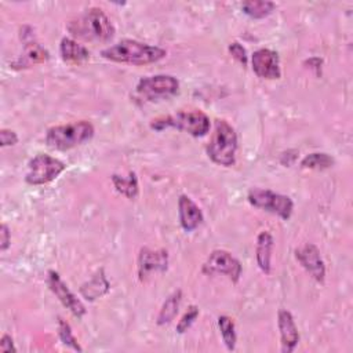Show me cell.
Instances as JSON below:
<instances>
[{
  "label": "cell",
  "instance_id": "obj_30",
  "mask_svg": "<svg viewBox=\"0 0 353 353\" xmlns=\"http://www.w3.org/2000/svg\"><path fill=\"white\" fill-rule=\"evenodd\" d=\"M0 350L1 352H17V347L14 346V342H12V338L8 335V334H4L0 339Z\"/></svg>",
  "mask_w": 353,
  "mask_h": 353
},
{
  "label": "cell",
  "instance_id": "obj_3",
  "mask_svg": "<svg viewBox=\"0 0 353 353\" xmlns=\"http://www.w3.org/2000/svg\"><path fill=\"white\" fill-rule=\"evenodd\" d=\"M237 135L234 128L223 119H216L214 132L207 145L208 157L218 165L230 167L236 161Z\"/></svg>",
  "mask_w": 353,
  "mask_h": 353
},
{
  "label": "cell",
  "instance_id": "obj_18",
  "mask_svg": "<svg viewBox=\"0 0 353 353\" xmlns=\"http://www.w3.org/2000/svg\"><path fill=\"white\" fill-rule=\"evenodd\" d=\"M61 58L69 63H81L90 58V51L76 40L63 37L59 44Z\"/></svg>",
  "mask_w": 353,
  "mask_h": 353
},
{
  "label": "cell",
  "instance_id": "obj_22",
  "mask_svg": "<svg viewBox=\"0 0 353 353\" xmlns=\"http://www.w3.org/2000/svg\"><path fill=\"white\" fill-rule=\"evenodd\" d=\"M274 8L276 4L269 0H247L241 4V11L255 19L268 17Z\"/></svg>",
  "mask_w": 353,
  "mask_h": 353
},
{
  "label": "cell",
  "instance_id": "obj_5",
  "mask_svg": "<svg viewBox=\"0 0 353 353\" xmlns=\"http://www.w3.org/2000/svg\"><path fill=\"white\" fill-rule=\"evenodd\" d=\"M150 127L157 131L174 127L190 134L192 137H204L210 131V119L199 109L179 110L175 114H168L153 120Z\"/></svg>",
  "mask_w": 353,
  "mask_h": 353
},
{
  "label": "cell",
  "instance_id": "obj_7",
  "mask_svg": "<svg viewBox=\"0 0 353 353\" xmlns=\"http://www.w3.org/2000/svg\"><path fill=\"white\" fill-rule=\"evenodd\" d=\"M65 168L66 165L61 160L50 154L39 153L29 161L25 181L34 186L46 185L58 178L65 171Z\"/></svg>",
  "mask_w": 353,
  "mask_h": 353
},
{
  "label": "cell",
  "instance_id": "obj_25",
  "mask_svg": "<svg viewBox=\"0 0 353 353\" xmlns=\"http://www.w3.org/2000/svg\"><path fill=\"white\" fill-rule=\"evenodd\" d=\"M58 336H59L61 342L65 346H68L69 349L76 350V352H83V347L79 345L76 336L73 335L70 324L66 320H63L62 317H58Z\"/></svg>",
  "mask_w": 353,
  "mask_h": 353
},
{
  "label": "cell",
  "instance_id": "obj_13",
  "mask_svg": "<svg viewBox=\"0 0 353 353\" xmlns=\"http://www.w3.org/2000/svg\"><path fill=\"white\" fill-rule=\"evenodd\" d=\"M168 265V254L165 250L153 251L148 247L141 248L138 256V276L143 281L152 273L164 272Z\"/></svg>",
  "mask_w": 353,
  "mask_h": 353
},
{
  "label": "cell",
  "instance_id": "obj_4",
  "mask_svg": "<svg viewBox=\"0 0 353 353\" xmlns=\"http://www.w3.org/2000/svg\"><path fill=\"white\" fill-rule=\"evenodd\" d=\"M94 137V125L87 120L54 125L47 130L46 143L51 149L68 150L79 146Z\"/></svg>",
  "mask_w": 353,
  "mask_h": 353
},
{
  "label": "cell",
  "instance_id": "obj_12",
  "mask_svg": "<svg viewBox=\"0 0 353 353\" xmlns=\"http://www.w3.org/2000/svg\"><path fill=\"white\" fill-rule=\"evenodd\" d=\"M295 258L302 265V268L319 283L325 279V266L320 255V250L312 244L306 243L295 250Z\"/></svg>",
  "mask_w": 353,
  "mask_h": 353
},
{
  "label": "cell",
  "instance_id": "obj_21",
  "mask_svg": "<svg viewBox=\"0 0 353 353\" xmlns=\"http://www.w3.org/2000/svg\"><path fill=\"white\" fill-rule=\"evenodd\" d=\"M112 182L116 188V190L119 193H121L123 196H125L127 199H135L138 196L139 188H138V179L135 172L130 171L127 176L119 175V174H113L112 175Z\"/></svg>",
  "mask_w": 353,
  "mask_h": 353
},
{
  "label": "cell",
  "instance_id": "obj_27",
  "mask_svg": "<svg viewBox=\"0 0 353 353\" xmlns=\"http://www.w3.org/2000/svg\"><path fill=\"white\" fill-rule=\"evenodd\" d=\"M228 50H229L230 55H232L234 59H237L240 63H243V65L247 63V52H245V48H244L240 43H237V41L230 43L229 47H228Z\"/></svg>",
  "mask_w": 353,
  "mask_h": 353
},
{
  "label": "cell",
  "instance_id": "obj_10",
  "mask_svg": "<svg viewBox=\"0 0 353 353\" xmlns=\"http://www.w3.org/2000/svg\"><path fill=\"white\" fill-rule=\"evenodd\" d=\"M47 284L52 294L58 298V301L77 319H81L85 314V307L81 303V301L69 290V287L65 284V281L61 279V276L55 270L48 272Z\"/></svg>",
  "mask_w": 353,
  "mask_h": 353
},
{
  "label": "cell",
  "instance_id": "obj_11",
  "mask_svg": "<svg viewBox=\"0 0 353 353\" xmlns=\"http://www.w3.org/2000/svg\"><path fill=\"white\" fill-rule=\"evenodd\" d=\"M252 70L261 79H280V59L279 54L270 48H259L251 57Z\"/></svg>",
  "mask_w": 353,
  "mask_h": 353
},
{
  "label": "cell",
  "instance_id": "obj_20",
  "mask_svg": "<svg viewBox=\"0 0 353 353\" xmlns=\"http://www.w3.org/2000/svg\"><path fill=\"white\" fill-rule=\"evenodd\" d=\"M181 301H182V291L181 290H176L171 295H168L165 298V301L163 302V305H161V309L157 314L156 323L159 325H164V324L171 323L174 320V317L176 316V313H178Z\"/></svg>",
  "mask_w": 353,
  "mask_h": 353
},
{
  "label": "cell",
  "instance_id": "obj_9",
  "mask_svg": "<svg viewBox=\"0 0 353 353\" xmlns=\"http://www.w3.org/2000/svg\"><path fill=\"white\" fill-rule=\"evenodd\" d=\"M203 273L212 274H223L233 283H237L241 276V263L237 258H234L229 251L225 250H214L207 261L203 265Z\"/></svg>",
  "mask_w": 353,
  "mask_h": 353
},
{
  "label": "cell",
  "instance_id": "obj_2",
  "mask_svg": "<svg viewBox=\"0 0 353 353\" xmlns=\"http://www.w3.org/2000/svg\"><path fill=\"white\" fill-rule=\"evenodd\" d=\"M68 30L74 37L98 41H108L114 34L113 23L98 7H91L81 17L70 21L68 25Z\"/></svg>",
  "mask_w": 353,
  "mask_h": 353
},
{
  "label": "cell",
  "instance_id": "obj_28",
  "mask_svg": "<svg viewBox=\"0 0 353 353\" xmlns=\"http://www.w3.org/2000/svg\"><path fill=\"white\" fill-rule=\"evenodd\" d=\"M0 145L3 146V148H6V146H12V145H15L17 142H18V135H17V132L15 131H12V130H8V128H1L0 130Z\"/></svg>",
  "mask_w": 353,
  "mask_h": 353
},
{
  "label": "cell",
  "instance_id": "obj_26",
  "mask_svg": "<svg viewBox=\"0 0 353 353\" xmlns=\"http://www.w3.org/2000/svg\"><path fill=\"white\" fill-rule=\"evenodd\" d=\"M199 317V307L194 305H190L188 307V310L183 313V316L181 317V320L176 324V332L178 334H183L186 332L190 325L194 323V320Z\"/></svg>",
  "mask_w": 353,
  "mask_h": 353
},
{
  "label": "cell",
  "instance_id": "obj_16",
  "mask_svg": "<svg viewBox=\"0 0 353 353\" xmlns=\"http://www.w3.org/2000/svg\"><path fill=\"white\" fill-rule=\"evenodd\" d=\"M273 236L268 230H262L258 237H256V244H255V258L259 269L265 273L269 274L272 270L270 259H272V251H273Z\"/></svg>",
  "mask_w": 353,
  "mask_h": 353
},
{
  "label": "cell",
  "instance_id": "obj_15",
  "mask_svg": "<svg viewBox=\"0 0 353 353\" xmlns=\"http://www.w3.org/2000/svg\"><path fill=\"white\" fill-rule=\"evenodd\" d=\"M178 216L182 229L186 232L197 229L204 219L199 205L186 194H181L178 199Z\"/></svg>",
  "mask_w": 353,
  "mask_h": 353
},
{
  "label": "cell",
  "instance_id": "obj_17",
  "mask_svg": "<svg viewBox=\"0 0 353 353\" xmlns=\"http://www.w3.org/2000/svg\"><path fill=\"white\" fill-rule=\"evenodd\" d=\"M50 58L48 51L39 43L33 41V43H28L25 46V50L22 52V55L15 59L11 66L15 69H22V68H29L32 65H37V63H43Z\"/></svg>",
  "mask_w": 353,
  "mask_h": 353
},
{
  "label": "cell",
  "instance_id": "obj_6",
  "mask_svg": "<svg viewBox=\"0 0 353 353\" xmlns=\"http://www.w3.org/2000/svg\"><path fill=\"white\" fill-rule=\"evenodd\" d=\"M248 203L266 212L274 214L281 219H290L294 211L292 200L281 193H276L270 189L254 188L248 192Z\"/></svg>",
  "mask_w": 353,
  "mask_h": 353
},
{
  "label": "cell",
  "instance_id": "obj_29",
  "mask_svg": "<svg viewBox=\"0 0 353 353\" xmlns=\"http://www.w3.org/2000/svg\"><path fill=\"white\" fill-rule=\"evenodd\" d=\"M11 243V232L6 223H1L0 226V251H6L10 247Z\"/></svg>",
  "mask_w": 353,
  "mask_h": 353
},
{
  "label": "cell",
  "instance_id": "obj_19",
  "mask_svg": "<svg viewBox=\"0 0 353 353\" xmlns=\"http://www.w3.org/2000/svg\"><path fill=\"white\" fill-rule=\"evenodd\" d=\"M110 288V284L103 273V269L97 272L92 279H90L87 283H84L80 287V294L87 301H95L97 298L105 295Z\"/></svg>",
  "mask_w": 353,
  "mask_h": 353
},
{
  "label": "cell",
  "instance_id": "obj_24",
  "mask_svg": "<svg viewBox=\"0 0 353 353\" xmlns=\"http://www.w3.org/2000/svg\"><path fill=\"white\" fill-rule=\"evenodd\" d=\"M332 165H334V159L327 153H319V152L306 154L301 161L302 168H312V170H325Z\"/></svg>",
  "mask_w": 353,
  "mask_h": 353
},
{
  "label": "cell",
  "instance_id": "obj_14",
  "mask_svg": "<svg viewBox=\"0 0 353 353\" xmlns=\"http://www.w3.org/2000/svg\"><path fill=\"white\" fill-rule=\"evenodd\" d=\"M277 327L280 331V339H281V352L283 353H291L298 342H299V332L296 328V324L294 321V317L291 312L287 309H280L277 313Z\"/></svg>",
  "mask_w": 353,
  "mask_h": 353
},
{
  "label": "cell",
  "instance_id": "obj_23",
  "mask_svg": "<svg viewBox=\"0 0 353 353\" xmlns=\"http://www.w3.org/2000/svg\"><path fill=\"white\" fill-rule=\"evenodd\" d=\"M218 328L221 331L222 339L228 347V350H234L236 347V328H234V321L232 317L222 314L218 317Z\"/></svg>",
  "mask_w": 353,
  "mask_h": 353
},
{
  "label": "cell",
  "instance_id": "obj_8",
  "mask_svg": "<svg viewBox=\"0 0 353 353\" xmlns=\"http://www.w3.org/2000/svg\"><path fill=\"white\" fill-rule=\"evenodd\" d=\"M179 91V81L171 74L142 77L137 84V94L145 101L167 99Z\"/></svg>",
  "mask_w": 353,
  "mask_h": 353
},
{
  "label": "cell",
  "instance_id": "obj_1",
  "mask_svg": "<svg viewBox=\"0 0 353 353\" xmlns=\"http://www.w3.org/2000/svg\"><path fill=\"white\" fill-rule=\"evenodd\" d=\"M101 55L112 62L148 65L163 59L167 55V51L157 46H150L132 39H124L110 47L103 48Z\"/></svg>",
  "mask_w": 353,
  "mask_h": 353
}]
</instances>
